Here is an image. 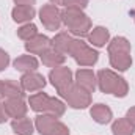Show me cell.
<instances>
[{
    "label": "cell",
    "mask_w": 135,
    "mask_h": 135,
    "mask_svg": "<svg viewBox=\"0 0 135 135\" xmlns=\"http://www.w3.org/2000/svg\"><path fill=\"white\" fill-rule=\"evenodd\" d=\"M110 41V32L105 27H94L91 28V32L88 35V42L93 47H104L105 44H108Z\"/></svg>",
    "instance_id": "17"
},
{
    "label": "cell",
    "mask_w": 135,
    "mask_h": 135,
    "mask_svg": "<svg viewBox=\"0 0 135 135\" xmlns=\"http://www.w3.org/2000/svg\"><path fill=\"white\" fill-rule=\"evenodd\" d=\"M36 35H38V27L35 25L33 22H27V24H24V25L17 30V36H19L21 39H24V41L32 39Z\"/></svg>",
    "instance_id": "23"
},
{
    "label": "cell",
    "mask_w": 135,
    "mask_h": 135,
    "mask_svg": "<svg viewBox=\"0 0 135 135\" xmlns=\"http://www.w3.org/2000/svg\"><path fill=\"white\" fill-rule=\"evenodd\" d=\"M49 80L52 83V86L57 90V93H63L66 88H69L74 83L72 79V71L66 66H58L52 68V71L49 72Z\"/></svg>",
    "instance_id": "8"
},
{
    "label": "cell",
    "mask_w": 135,
    "mask_h": 135,
    "mask_svg": "<svg viewBox=\"0 0 135 135\" xmlns=\"http://www.w3.org/2000/svg\"><path fill=\"white\" fill-rule=\"evenodd\" d=\"M41 57V61H42V65L47 68H58V66H63V63H65V60H66V57L63 55V54H60V52H57L54 47L52 49H49L47 52H44L42 55H39Z\"/></svg>",
    "instance_id": "20"
},
{
    "label": "cell",
    "mask_w": 135,
    "mask_h": 135,
    "mask_svg": "<svg viewBox=\"0 0 135 135\" xmlns=\"http://www.w3.org/2000/svg\"><path fill=\"white\" fill-rule=\"evenodd\" d=\"M13 66L16 71L25 74V72H30V71H36L38 66H39V61L38 58L32 55V54H27V55H21L17 57L14 61H13Z\"/></svg>",
    "instance_id": "15"
},
{
    "label": "cell",
    "mask_w": 135,
    "mask_h": 135,
    "mask_svg": "<svg viewBox=\"0 0 135 135\" xmlns=\"http://www.w3.org/2000/svg\"><path fill=\"white\" fill-rule=\"evenodd\" d=\"M39 21L42 22V25L46 27V30H58L61 27V9L52 3L49 5H42V8L39 9Z\"/></svg>",
    "instance_id": "7"
},
{
    "label": "cell",
    "mask_w": 135,
    "mask_h": 135,
    "mask_svg": "<svg viewBox=\"0 0 135 135\" xmlns=\"http://www.w3.org/2000/svg\"><path fill=\"white\" fill-rule=\"evenodd\" d=\"M2 85H3V80H0V99L3 98V96H2Z\"/></svg>",
    "instance_id": "30"
},
{
    "label": "cell",
    "mask_w": 135,
    "mask_h": 135,
    "mask_svg": "<svg viewBox=\"0 0 135 135\" xmlns=\"http://www.w3.org/2000/svg\"><path fill=\"white\" fill-rule=\"evenodd\" d=\"M2 96L5 99H9V98H25V91H24L21 82H16L13 79H8V80H3Z\"/></svg>",
    "instance_id": "16"
},
{
    "label": "cell",
    "mask_w": 135,
    "mask_h": 135,
    "mask_svg": "<svg viewBox=\"0 0 135 135\" xmlns=\"http://www.w3.org/2000/svg\"><path fill=\"white\" fill-rule=\"evenodd\" d=\"M126 118L129 119V123H131V124L135 127V107H131V108L127 110V113H126Z\"/></svg>",
    "instance_id": "28"
},
{
    "label": "cell",
    "mask_w": 135,
    "mask_h": 135,
    "mask_svg": "<svg viewBox=\"0 0 135 135\" xmlns=\"http://www.w3.org/2000/svg\"><path fill=\"white\" fill-rule=\"evenodd\" d=\"M14 3L16 5H30V6H33L36 3V0H14Z\"/></svg>",
    "instance_id": "29"
},
{
    "label": "cell",
    "mask_w": 135,
    "mask_h": 135,
    "mask_svg": "<svg viewBox=\"0 0 135 135\" xmlns=\"http://www.w3.org/2000/svg\"><path fill=\"white\" fill-rule=\"evenodd\" d=\"M60 98H63L69 107L79 108V110H83L88 105H91V93L80 88L77 83H72L63 93H60Z\"/></svg>",
    "instance_id": "6"
},
{
    "label": "cell",
    "mask_w": 135,
    "mask_h": 135,
    "mask_svg": "<svg viewBox=\"0 0 135 135\" xmlns=\"http://www.w3.org/2000/svg\"><path fill=\"white\" fill-rule=\"evenodd\" d=\"M57 119H58V118H55V116H52V115L38 113V116H36V119H35V129H36L41 135H46L50 131V127L54 126V123H55Z\"/></svg>",
    "instance_id": "21"
},
{
    "label": "cell",
    "mask_w": 135,
    "mask_h": 135,
    "mask_svg": "<svg viewBox=\"0 0 135 135\" xmlns=\"http://www.w3.org/2000/svg\"><path fill=\"white\" fill-rule=\"evenodd\" d=\"M134 132H135V127L129 123V119L126 116L116 119L112 124V134L113 135H134Z\"/></svg>",
    "instance_id": "22"
},
{
    "label": "cell",
    "mask_w": 135,
    "mask_h": 135,
    "mask_svg": "<svg viewBox=\"0 0 135 135\" xmlns=\"http://www.w3.org/2000/svg\"><path fill=\"white\" fill-rule=\"evenodd\" d=\"M98 88L105 94H113L116 98H126L129 93V85L124 77L112 69H101L98 74Z\"/></svg>",
    "instance_id": "3"
},
{
    "label": "cell",
    "mask_w": 135,
    "mask_h": 135,
    "mask_svg": "<svg viewBox=\"0 0 135 135\" xmlns=\"http://www.w3.org/2000/svg\"><path fill=\"white\" fill-rule=\"evenodd\" d=\"M8 113H6V110H5V105H3V102H0V124H3V123H6L8 121Z\"/></svg>",
    "instance_id": "27"
},
{
    "label": "cell",
    "mask_w": 135,
    "mask_h": 135,
    "mask_svg": "<svg viewBox=\"0 0 135 135\" xmlns=\"http://www.w3.org/2000/svg\"><path fill=\"white\" fill-rule=\"evenodd\" d=\"M11 129H13L17 135H33L35 123L30 118H27V116L14 118V119L11 121Z\"/></svg>",
    "instance_id": "19"
},
{
    "label": "cell",
    "mask_w": 135,
    "mask_h": 135,
    "mask_svg": "<svg viewBox=\"0 0 135 135\" xmlns=\"http://www.w3.org/2000/svg\"><path fill=\"white\" fill-rule=\"evenodd\" d=\"M49 49H52V39L47 38L46 35L38 33L35 38L25 41V50L32 55H42Z\"/></svg>",
    "instance_id": "10"
},
{
    "label": "cell",
    "mask_w": 135,
    "mask_h": 135,
    "mask_svg": "<svg viewBox=\"0 0 135 135\" xmlns=\"http://www.w3.org/2000/svg\"><path fill=\"white\" fill-rule=\"evenodd\" d=\"M74 83H77L80 88L86 90L88 93H94L98 88V77L91 69H79L75 72Z\"/></svg>",
    "instance_id": "11"
},
{
    "label": "cell",
    "mask_w": 135,
    "mask_h": 135,
    "mask_svg": "<svg viewBox=\"0 0 135 135\" xmlns=\"http://www.w3.org/2000/svg\"><path fill=\"white\" fill-rule=\"evenodd\" d=\"M36 11H35L33 6L30 5H16L11 11V17L14 22L17 24H27V22H32V19L35 17Z\"/></svg>",
    "instance_id": "14"
},
{
    "label": "cell",
    "mask_w": 135,
    "mask_h": 135,
    "mask_svg": "<svg viewBox=\"0 0 135 135\" xmlns=\"http://www.w3.org/2000/svg\"><path fill=\"white\" fill-rule=\"evenodd\" d=\"M61 22L66 25L69 33L74 35V36H79V38L88 36L91 28H93L91 19L79 6H66V8H63L61 9Z\"/></svg>",
    "instance_id": "2"
},
{
    "label": "cell",
    "mask_w": 135,
    "mask_h": 135,
    "mask_svg": "<svg viewBox=\"0 0 135 135\" xmlns=\"http://www.w3.org/2000/svg\"><path fill=\"white\" fill-rule=\"evenodd\" d=\"M30 108L36 113H44V115H52L55 118H60L65 115L66 112V105L61 99L57 98H50L49 94L42 93V90L39 93H35L28 98Z\"/></svg>",
    "instance_id": "4"
},
{
    "label": "cell",
    "mask_w": 135,
    "mask_h": 135,
    "mask_svg": "<svg viewBox=\"0 0 135 135\" xmlns=\"http://www.w3.org/2000/svg\"><path fill=\"white\" fill-rule=\"evenodd\" d=\"M68 55H71L79 66H83V68L94 66L98 63V60H99V52L94 50L91 46H88L80 38H74Z\"/></svg>",
    "instance_id": "5"
},
{
    "label": "cell",
    "mask_w": 135,
    "mask_h": 135,
    "mask_svg": "<svg viewBox=\"0 0 135 135\" xmlns=\"http://www.w3.org/2000/svg\"><path fill=\"white\" fill-rule=\"evenodd\" d=\"M21 85L24 88L25 93H36V91H41L44 86H46V79L42 74L36 72V71H30V72H25L22 74L21 77Z\"/></svg>",
    "instance_id": "9"
},
{
    "label": "cell",
    "mask_w": 135,
    "mask_h": 135,
    "mask_svg": "<svg viewBox=\"0 0 135 135\" xmlns=\"http://www.w3.org/2000/svg\"><path fill=\"white\" fill-rule=\"evenodd\" d=\"M131 16L134 17V22H135V9H134V11H132V13H131Z\"/></svg>",
    "instance_id": "31"
},
{
    "label": "cell",
    "mask_w": 135,
    "mask_h": 135,
    "mask_svg": "<svg viewBox=\"0 0 135 135\" xmlns=\"http://www.w3.org/2000/svg\"><path fill=\"white\" fill-rule=\"evenodd\" d=\"M9 61H11V58H9L8 52H5L3 49H0V72H2V71H5V69L8 68Z\"/></svg>",
    "instance_id": "26"
},
{
    "label": "cell",
    "mask_w": 135,
    "mask_h": 135,
    "mask_svg": "<svg viewBox=\"0 0 135 135\" xmlns=\"http://www.w3.org/2000/svg\"><path fill=\"white\" fill-rule=\"evenodd\" d=\"M107 50H108L110 65L116 71L124 72L132 66V55H131L132 47H131V42H129L127 38L115 36L112 41H108Z\"/></svg>",
    "instance_id": "1"
},
{
    "label": "cell",
    "mask_w": 135,
    "mask_h": 135,
    "mask_svg": "<svg viewBox=\"0 0 135 135\" xmlns=\"http://www.w3.org/2000/svg\"><path fill=\"white\" fill-rule=\"evenodd\" d=\"M90 115L93 118V121H96L98 124H108L113 118V112L108 105L105 104H94L90 108Z\"/></svg>",
    "instance_id": "13"
},
{
    "label": "cell",
    "mask_w": 135,
    "mask_h": 135,
    "mask_svg": "<svg viewBox=\"0 0 135 135\" xmlns=\"http://www.w3.org/2000/svg\"><path fill=\"white\" fill-rule=\"evenodd\" d=\"M72 41H74V38H72L71 33H68V32H60V33H57L52 38V47H54L57 52H60V54H63V55L66 57L68 54H69V47H71Z\"/></svg>",
    "instance_id": "18"
},
{
    "label": "cell",
    "mask_w": 135,
    "mask_h": 135,
    "mask_svg": "<svg viewBox=\"0 0 135 135\" xmlns=\"http://www.w3.org/2000/svg\"><path fill=\"white\" fill-rule=\"evenodd\" d=\"M5 105V110L8 113L9 118H22L27 115V110H28V105L24 98H9V99H5L3 102Z\"/></svg>",
    "instance_id": "12"
},
{
    "label": "cell",
    "mask_w": 135,
    "mask_h": 135,
    "mask_svg": "<svg viewBox=\"0 0 135 135\" xmlns=\"http://www.w3.org/2000/svg\"><path fill=\"white\" fill-rule=\"evenodd\" d=\"M50 3L52 5H55V6H79V8H86V5L90 3V0H50Z\"/></svg>",
    "instance_id": "24"
},
{
    "label": "cell",
    "mask_w": 135,
    "mask_h": 135,
    "mask_svg": "<svg viewBox=\"0 0 135 135\" xmlns=\"http://www.w3.org/2000/svg\"><path fill=\"white\" fill-rule=\"evenodd\" d=\"M46 135H69V127H68L65 123H61V121L57 119L54 123V126L50 127V131Z\"/></svg>",
    "instance_id": "25"
}]
</instances>
